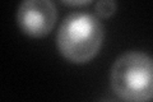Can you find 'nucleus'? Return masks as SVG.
I'll list each match as a JSON object with an SVG mask.
<instances>
[{"label":"nucleus","instance_id":"5","mask_svg":"<svg viewBox=\"0 0 153 102\" xmlns=\"http://www.w3.org/2000/svg\"><path fill=\"white\" fill-rule=\"evenodd\" d=\"M64 4H66V5H71V7H76V5H88V4H91V1H88V0H79V1H63Z\"/></svg>","mask_w":153,"mask_h":102},{"label":"nucleus","instance_id":"1","mask_svg":"<svg viewBox=\"0 0 153 102\" xmlns=\"http://www.w3.org/2000/svg\"><path fill=\"white\" fill-rule=\"evenodd\" d=\"M105 38V27L97 16L73 12L61 22L56 46L61 55L74 64H85L98 54Z\"/></svg>","mask_w":153,"mask_h":102},{"label":"nucleus","instance_id":"2","mask_svg":"<svg viewBox=\"0 0 153 102\" xmlns=\"http://www.w3.org/2000/svg\"><path fill=\"white\" fill-rule=\"evenodd\" d=\"M111 87L125 102H149L153 98V57L142 51L124 52L114 61Z\"/></svg>","mask_w":153,"mask_h":102},{"label":"nucleus","instance_id":"3","mask_svg":"<svg viewBox=\"0 0 153 102\" xmlns=\"http://www.w3.org/2000/svg\"><path fill=\"white\" fill-rule=\"evenodd\" d=\"M17 24L30 37H45L57 19V9L51 0H25L17 10Z\"/></svg>","mask_w":153,"mask_h":102},{"label":"nucleus","instance_id":"4","mask_svg":"<svg viewBox=\"0 0 153 102\" xmlns=\"http://www.w3.org/2000/svg\"><path fill=\"white\" fill-rule=\"evenodd\" d=\"M117 3L114 0H100L94 4V10L98 18H110L116 12Z\"/></svg>","mask_w":153,"mask_h":102}]
</instances>
